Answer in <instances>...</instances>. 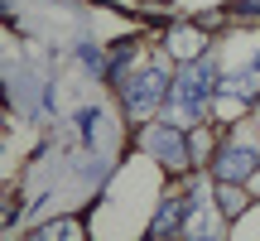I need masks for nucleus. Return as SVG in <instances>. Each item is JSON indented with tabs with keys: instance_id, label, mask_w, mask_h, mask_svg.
<instances>
[{
	"instance_id": "obj_7",
	"label": "nucleus",
	"mask_w": 260,
	"mask_h": 241,
	"mask_svg": "<svg viewBox=\"0 0 260 241\" xmlns=\"http://www.w3.org/2000/svg\"><path fill=\"white\" fill-rule=\"evenodd\" d=\"M169 48H174L178 58H193V53H203V34H198V29H174V34H169Z\"/></svg>"
},
{
	"instance_id": "obj_6",
	"label": "nucleus",
	"mask_w": 260,
	"mask_h": 241,
	"mask_svg": "<svg viewBox=\"0 0 260 241\" xmlns=\"http://www.w3.org/2000/svg\"><path fill=\"white\" fill-rule=\"evenodd\" d=\"M222 227H217V213L203 203V193H198V207H193V217H188V236H217Z\"/></svg>"
},
{
	"instance_id": "obj_4",
	"label": "nucleus",
	"mask_w": 260,
	"mask_h": 241,
	"mask_svg": "<svg viewBox=\"0 0 260 241\" xmlns=\"http://www.w3.org/2000/svg\"><path fill=\"white\" fill-rule=\"evenodd\" d=\"M149 149H154L159 159H164L169 169H183L188 164V140L178 135V126L169 120V126H159V130H149V140H145Z\"/></svg>"
},
{
	"instance_id": "obj_8",
	"label": "nucleus",
	"mask_w": 260,
	"mask_h": 241,
	"mask_svg": "<svg viewBox=\"0 0 260 241\" xmlns=\"http://www.w3.org/2000/svg\"><path fill=\"white\" fill-rule=\"evenodd\" d=\"M178 217H183V207H178V203H164V207H159V217H154V227H149V232H154V236H174L178 227H183Z\"/></svg>"
},
{
	"instance_id": "obj_9",
	"label": "nucleus",
	"mask_w": 260,
	"mask_h": 241,
	"mask_svg": "<svg viewBox=\"0 0 260 241\" xmlns=\"http://www.w3.org/2000/svg\"><path fill=\"white\" fill-rule=\"evenodd\" d=\"M217 203H222V213H241V207H246V193H241V188H236V184H222V178H217Z\"/></svg>"
},
{
	"instance_id": "obj_1",
	"label": "nucleus",
	"mask_w": 260,
	"mask_h": 241,
	"mask_svg": "<svg viewBox=\"0 0 260 241\" xmlns=\"http://www.w3.org/2000/svg\"><path fill=\"white\" fill-rule=\"evenodd\" d=\"M212 87H217L212 63H193V68H183V73L174 77L169 120H174V126H193V120L203 116V106H207V97H212Z\"/></svg>"
},
{
	"instance_id": "obj_10",
	"label": "nucleus",
	"mask_w": 260,
	"mask_h": 241,
	"mask_svg": "<svg viewBox=\"0 0 260 241\" xmlns=\"http://www.w3.org/2000/svg\"><path fill=\"white\" fill-rule=\"evenodd\" d=\"M39 236H77V227L73 222H48V227H39Z\"/></svg>"
},
{
	"instance_id": "obj_3",
	"label": "nucleus",
	"mask_w": 260,
	"mask_h": 241,
	"mask_svg": "<svg viewBox=\"0 0 260 241\" xmlns=\"http://www.w3.org/2000/svg\"><path fill=\"white\" fill-rule=\"evenodd\" d=\"M217 178L222 184H246V178L260 169V155H255V145H226L222 155H217Z\"/></svg>"
},
{
	"instance_id": "obj_11",
	"label": "nucleus",
	"mask_w": 260,
	"mask_h": 241,
	"mask_svg": "<svg viewBox=\"0 0 260 241\" xmlns=\"http://www.w3.org/2000/svg\"><path fill=\"white\" fill-rule=\"evenodd\" d=\"M255 178H260V169H255Z\"/></svg>"
},
{
	"instance_id": "obj_5",
	"label": "nucleus",
	"mask_w": 260,
	"mask_h": 241,
	"mask_svg": "<svg viewBox=\"0 0 260 241\" xmlns=\"http://www.w3.org/2000/svg\"><path fill=\"white\" fill-rule=\"evenodd\" d=\"M255 87H260V63L241 68L236 77H222V97H251Z\"/></svg>"
},
{
	"instance_id": "obj_2",
	"label": "nucleus",
	"mask_w": 260,
	"mask_h": 241,
	"mask_svg": "<svg viewBox=\"0 0 260 241\" xmlns=\"http://www.w3.org/2000/svg\"><path fill=\"white\" fill-rule=\"evenodd\" d=\"M164 87H169L164 68H140V73L125 82V106H130L135 116L154 111V106H159V97H164Z\"/></svg>"
}]
</instances>
